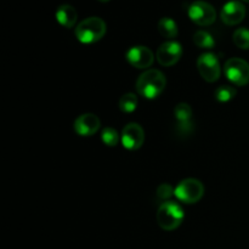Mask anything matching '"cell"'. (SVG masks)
Segmentation results:
<instances>
[{"label": "cell", "instance_id": "obj_7", "mask_svg": "<svg viewBox=\"0 0 249 249\" xmlns=\"http://www.w3.org/2000/svg\"><path fill=\"white\" fill-rule=\"evenodd\" d=\"M197 68L206 82L214 83L220 78L221 67L218 57L213 53H204L197 60Z\"/></svg>", "mask_w": 249, "mask_h": 249}, {"label": "cell", "instance_id": "obj_16", "mask_svg": "<svg viewBox=\"0 0 249 249\" xmlns=\"http://www.w3.org/2000/svg\"><path fill=\"white\" fill-rule=\"evenodd\" d=\"M138 96L133 92H128L124 94L123 96L119 99L118 106L119 109L124 113H133L136 108H138Z\"/></svg>", "mask_w": 249, "mask_h": 249}, {"label": "cell", "instance_id": "obj_9", "mask_svg": "<svg viewBox=\"0 0 249 249\" xmlns=\"http://www.w3.org/2000/svg\"><path fill=\"white\" fill-rule=\"evenodd\" d=\"M182 56V48L178 41L169 40L163 43L158 48L156 58L158 63L164 67H172L175 63L179 62V60Z\"/></svg>", "mask_w": 249, "mask_h": 249}, {"label": "cell", "instance_id": "obj_10", "mask_svg": "<svg viewBox=\"0 0 249 249\" xmlns=\"http://www.w3.org/2000/svg\"><path fill=\"white\" fill-rule=\"evenodd\" d=\"M125 57L126 61L138 70H146V68L151 67L153 61H155V55H153L152 51L147 46L142 45L131 46L126 51Z\"/></svg>", "mask_w": 249, "mask_h": 249}, {"label": "cell", "instance_id": "obj_6", "mask_svg": "<svg viewBox=\"0 0 249 249\" xmlns=\"http://www.w3.org/2000/svg\"><path fill=\"white\" fill-rule=\"evenodd\" d=\"M187 14L190 19L198 26H211L216 19V11L214 6L202 0L192 2L189 6Z\"/></svg>", "mask_w": 249, "mask_h": 249}, {"label": "cell", "instance_id": "obj_12", "mask_svg": "<svg viewBox=\"0 0 249 249\" xmlns=\"http://www.w3.org/2000/svg\"><path fill=\"white\" fill-rule=\"evenodd\" d=\"M101 122L97 116L92 113L80 114L74 121V131L80 136H92L100 129Z\"/></svg>", "mask_w": 249, "mask_h": 249}, {"label": "cell", "instance_id": "obj_1", "mask_svg": "<svg viewBox=\"0 0 249 249\" xmlns=\"http://www.w3.org/2000/svg\"><path fill=\"white\" fill-rule=\"evenodd\" d=\"M167 87L164 74L158 70H148L136 80V91L145 99H157Z\"/></svg>", "mask_w": 249, "mask_h": 249}, {"label": "cell", "instance_id": "obj_21", "mask_svg": "<svg viewBox=\"0 0 249 249\" xmlns=\"http://www.w3.org/2000/svg\"><path fill=\"white\" fill-rule=\"evenodd\" d=\"M172 195H174V190H173V187L170 186L169 184H162L158 186L157 189V196L158 198L162 199V201H168V198H169Z\"/></svg>", "mask_w": 249, "mask_h": 249}, {"label": "cell", "instance_id": "obj_14", "mask_svg": "<svg viewBox=\"0 0 249 249\" xmlns=\"http://www.w3.org/2000/svg\"><path fill=\"white\" fill-rule=\"evenodd\" d=\"M56 19L65 28H72L78 19V14L72 5L63 4L56 11Z\"/></svg>", "mask_w": 249, "mask_h": 249}, {"label": "cell", "instance_id": "obj_3", "mask_svg": "<svg viewBox=\"0 0 249 249\" xmlns=\"http://www.w3.org/2000/svg\"><path fill=\"white\" fill-rule=\"evenodd\" d=\"M107 31L105 21L100 17H89L78 23L75 36L83 44H94L101 40Z\"/></svg>", "mask_w": 249, "mask_h": 249}, {"label": "cell", "instance_id": "obj_17", "mask_svg": "<svg viewBox=\"0 0 249 249\" xmlns=\"http://www.w3.org/2000/svg\"><path fill=\"white\" fill-rule=\"evenodd\" d=\"M194 43L201 49H213L215 40L211 33L206 31H198L194 36Z\"/></svg>", "mask_w": 249, "mask_h": 249}, {"label": "cell", "instance_id": "obj_11", "mask_svg": "<svg viewBox=\"0 0 249 249\" xmlns=\"http://www.w3.org/2000/svg\"><path fill=\"white\" fill-rule=\"evenodd\" d=\"M246 17V6L240 1L226 2L223 6L220 12V18L228 26H235V24L241 23Z\"/></svg>", "mask_w": 249, "mask_h": 249}, {"label": "cell", "instance_id": "obj_4", "mask_svg": "<svg viewBox=\"0 0 249 249\" xmlns=\"http://www.w3.org/2000/svg\"><path fill=\"white\" fill-rule=\"evenodd\" d=\"M204 195V186L197 179H185L180 181L174 189V196L181 203H197Z\"/></svg>", "mask_w": 249, "mask_h": 249}, {"label": "cell", "instance_id": "obj_15", "mask_svg": "<svg viewBox=\"0 0 249 249\" xmlns=\"http://www.w3.org/2000/svg\"><path fill=\"white\" fill-rule=\"evenodd\" d=\"M158 31L164 38L173 39L178 36V24L170 17H163L158 22Z\"/></svg>", "mask_w": 249, "mask_h": 249}, {"label": "cell", "instance_id": "obj_20", "mask_svg": "<svg viewBox=\"0 0 249 249\" xmlns=\"http://www.w3.org/2000/svg\"><path fill=\"white\" fill-rule=\"evenodd\" d=\"M119 134L116 129L111 128V126H107L102 130L101 133V140L102 142L106 146H109V147H114V146L118 145L119 142Z\"/></svg>", "mask_w": 249, "mask_h": 249}, {"label": "cell", "instance_id": "obj_18", "mask_svg": "<svg viewBox=\"0 0 249 249\" xmlns=\"http://www.w3.org/2000/svg\"><path fill=\"white\" fill-rule=\"evenodd\" d=\"M236 89L231 85H220L214 91V96L219 102H229L236 96Z\"/></svg>", "mask_w": 249, "mask_h": 249}, {"label": "cell", "instance_id": "obj_5", "mask_svg": "<svg viewBox=\"0 0 249 249\" xmlns=\"http://www.w3.org/2000/svg\"><path fill=\"white\" fill-rule=\"evenodd\" d=\"M224 73L236 87H245L249 83V63L242 58H229L224 66Z\"/></svg>", "mask_w": 249, "mask_h": 249}, {"label": "cell", "instance_id": "obj_2", "mask_svg": "<svg viewBox=\"0 0 249 249\" xmlns=\"http://www.w3.org/2000/svg\"><path fill=\"white\" fill-rule=\"evenodd\" d=\"M185 218L182 207L173 201H165L158 207L156 219L160 229L165 231H173L179 228Z\"/></svg>", "mask_w": 249, "mask_h": 249}, {"label": "cell", "instance_id": "obj_8", "mask_svg": "<svg viewBox=\"0 0 249 249\" xmlns=\"http://www.w3.org/2000/svg\"><path fill=\"white\" fill-rule=\"evenodd\" d=\"M122 145L129 151H136L143 145L145 131L138 123H129L124 126L121 135Z\"/></svg>", "mask_w": 249, "mask_h": 249}, {"label": "cell", "instance_id": "obj_19", "mask_svg": "<svg viewBox=\"0 0 249 249\" xmlns=\"http://www.w3.org/2000/svg\"><path fill=\"white\" fill-rule=\"evenodd\" d=\"M233 43L237 48L242 50L249 49V29L248 28H238L236 29L232 36Z\"/></svg>", "mask_w": 249, "mask_h": 249}, {"label": "cell", "instance_id": "obj_13", "mask_svg": "<svg viewBox=\"0 0 249 249\" xmlns=\"http://www.w3.org/2000/svg\"><path fill=\"white\" fill-rule=\"evenodd\" d=\"M174 116L177 119V129L181 135L190 134L194 130V122H192V108L189 104L177 105L174 108Z\"/></svg>", "mask_w": 249, "mask_h": 249}, {"label": "cell", "instance_id": "obj_22", "mask_svg": "<svg viewBox=\"0 0 249 249\" xmlns=\"http://www.w3.org/2000/svg\"><path fill=\"white\" fill-rule=\"evenodd\" d=\"M99 1H102V2H106V1H109V0H99Z\"/></svg>", "mask_w": 249, "mask_h": 249}, {"label": "cell", "instance_id": "obj_23", "mask_svg": "<svg viewBox=\"0 0 249 249\" xmlns=\"http://www.w3.org/2000/svg\"><path fill=\"white\" fill-rule=\"evenodd\" d=\"M243 1H246V2H249V0H243Z\"/></svg>", "mask_w": 249, "mask_h": 249}]
</instances>
